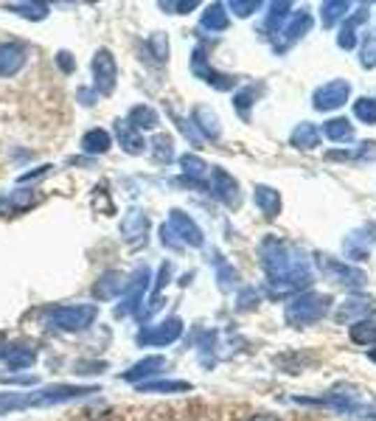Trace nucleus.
<instances>
[{"instance_id": "obj_3", "label": "nucleus", "mask_w": 376, "mask_h": 421, "mask_svg": "<svg viewBox=\"0 0 376 421\" xmlns=\"http://www.w3.org/2000/svg\"><path fill=\"white\" fill-rule=\"evenodd\" d=\"M317 264L331 281H340V284H348V287H362L365 284V276L359 270H354V267H348V264H342L331 256H317Z\"/></svg>"}, {"instance_id": "obj_20", "label": "nucleus", "mask_w": 376, "mask_h": 421, "mask_svg": "<svg viewBox=\"0 0 376 421\" xmlns=\"http://www.w3.org/2000/svg\"><path fill=\"white\" fill-rule=\"evenodd\" d=\"M345 9L348 3H342V0H331V3H323V26H334L340 17H345Z\"/></svg>"}, {"instance_id": "obj_21", "label": "nucleus", "mask_w": 376, "mask_h": 421, "mask_svg": "<svg viewBox=\"0 0 376 421\" xmlns=\"http://www.w3.org/2000/svg\"><path fill=\"white\" fill-rule=\"evenodd\" d=\"M354 115L365 124H376V99H359L354 104Z\"/></svg>"}, {"instance_id": "obj_28", "label": "nucleus", "mask_w": 376, "mask_h": 421, "mask_svg": "<svg viewBox=\"0 0 376 421\" xmlns=\"http://www.w3.org/2000/svg\"><path fill=\"white\" fill-rule=\"evenodd\" d=\"M154 146H157V157H160V160H168V157H171V138L160 135V138L154 141Z\"/></svg>"}, {"instance_id": "obj_6", "label": "nucleus", "mask_w": 376, "mask_h": 421, "mask_svg": "<svg viewBox=\"0 0 376 421\" xmlns=\"http://www.w3.org/2000/svg\"><path fill=\"white\" fill-rule=\"evenodd\" d=\"M93 73H96V87L101 93H113V87H115V59L110 57V51H99L96 54Z\"/></svg>"}, {"instance_id": "obj_12", "label": "nucleus", "mask_w": 376, "mask_h": 421, "mask_svg": "<svg viewBox=\"0 0 376 421\" xmlns=\"http://www.w3.org/2000/svg\"><path fill=\"white\" fill-rule=\"evenodd\" d=\"M309 26H312V17H309L306 12H301V15H292L289 23H287L278 34L284 37V43H295L298 37H303V34L309 31Z\"/></svg>"}, {"instance_id": "obj_14", "label": "nucleus", "mask_w": 376, "mask_h": 421, "mask_svg": "<svg viewBox=\"0 0 376 421\" xmlns=\"http://www.w3.org/2000/svg\"><path fill=\"white\" fill-rule=\"evenodd\" d=\"M118 141H121V146L126 149V152H132V155H138V152H143V138L126 124V121H118Z\"/></svg>"}, {"instance_id": "obj_23", "label": "nucleus", "mask_w": 376, "mask_h": 421, "mask_svg": "<svg viewBox=\"0 0 376 421\" xmlns=\"http://www.w3.org/2000/svg\"><path fill=\"white\" fill-rule=\"evenodd\" d=\"M157 368H163V359L160 357H149V359H143V362H138L129 373H126V379H140V376H149V373H154Z\"/></svg>"}, {"instance_id": "obj_26", "label": "nucleus", "mask_w": 376, "mask_h": 421, "mask_svg": "<svg viewBox=\"0 0 376 421\" xmlns=\"http://www.w3.org/2000/svg\"><path fill=\"white\" fill-rule=\"evenodd\" d=\"M182 169H185V174H191V177H205V163L200 160V157H194V155H185L182 157Z\"/></svg>"}, {"instance_id": "obj_1", "label": "nucleus", "mask_w": 376, "mask_h": 421, "mask_svg": "<svg viewBox=\"0 0 376 421\" xmlns=\"http://www.w3.org/2000/svg\"><path fill=\"white\" fill-rule=\"evenodd\" d=\"M261 262H264V270H267L270 281L278 284V292L301 290V287L312 284L309 262L292 245H287V242H281L275 236L264 239V245H261Z\"/></svg>"}, {"instance_id": "obj_13", "label": "nucleus", "mask_w": 376, "mask_h": 421, "mask_svg": "<svg viewBox=\"0 0 376 421\" xmlns=\"http://www.w3.org/2000/svg\"><path fill=\"white\" fill-rule=\"evenodd\" d=\"M317 143H320V129L314 124H301L292 132V146H298V149H314Z\"/></svg>"}, {"instance_id": "obj_19", "label": "nucleus", "mask_w": 376, "mask_h": 421, "mask_svg": "<svg viewBox=\"0 0 376 421\" xmlns=\"http://www.w3.org/2000/svg\"><path fill=\"white\" fill-rule=\"evenodd\" d=\"M203 26H205V29H211V31H222V29H228V12H225L222 6H211V9L205 12V17H203Z\"/></svg>"}, {"instance_id": "obj_24", "label": "nucleus", "mask_w": 376, "mask_h": 421, "mask_svg": "<svg viewBox=\"0 0 376 421\" xmlns=\"http://www.w3.org/2000/svg\"><path fill=\"white\" fill-rule=\"evenodd\" d=\"M197 121H200V127H203V132H205V135H211V138H217V135H219L217 115H214L208 107H200V110H197Z\"/></svg>"}, {"instance_id": "obj_31", "label": "nucleus", "mask_w": 376, "mask_h": 421, "mask_svg": "<svg viewBox=\"0 0 376 421\" xmlns=\"http://www.w3.org/2000/svg\"><path fill=\"white\" fill-rule=\"evenodd\" d=\"M250 421H278V418L275 415H253Z\"/></svg>"}, {"instance_id": "obj_15", "label": "nucleus", "mask_w": 376, "mask_h": 421, "mask_svg": "<svg viewBox=\"0 0 376 421\" xmlns=\"http://www.w3.org/2000/svg\"><path fill=\"white\" fill-rule=\"evenodd\" d=\"M180 331H182V323H180V320H168V323H163L157 331L143 334V343H171V340L180 337Z\"/></svg>"}, {"instance_id": "obj_10", "label": "nucleus", "mask_w": 376, "mask_h": 421, "mask_svg": "<svg viewBox=\"0 0 376 421\" xmlns=\"http://www.w3.org/2000/svg\"><path fill=\"white\" fill-rule=\"evenodd\" d=\"M373 312H376V306H373V301H370V298H351V301H345V304L340 306L337 320H340V323H345V320L368 317V315H373Z\"/></svg>"}, {"instance_id": "obj_2", "label": "nucleus", "mask_w": 376, "mask_h": 421, "mask_svg": "<svg viewBox=\"0 0 376 421\" xmlns=\"http://www.w3.org/2000/svg\"><path fill=\"white\" fill-rule=\"evenodd\" d=\"M326 309H328V298H320V295L306 292V295L295 298V301L287 306V323H289V326H309V323L320 320V317L326 315Z\"/></svg>"}, {"instance_id": "obj_16", "label": "nucleus", "mask_w": 376, "mask_h": 421, "mask_svg": "<svg viewBox=\"0 0 376 421\" xmlns=\"http://www.w3.org/2000/svg\"><path fill=\"white\" fill-rule=\"evenodd\" d=\"M323 132H326V138H331V141H337V143H345V141H351V138H354L351 124H348V121H342V118L328 121V124L323 127Z\"/></svg>"}, {"instance_id": "obj_8", "label": "nucleus", "mask_w": 376, "mask_h": 421, "mask_svg": "<svg viewBox=\"0 0 376 421\" xmlns=\"http://www.w3.org/2000/svg\"><path fill=\"white\" fill-rule=\"evenodd\" d=\"M211 191H214L222 202H228V205H236V202H239V185H236V180H233L228 171H222V169H214V171H211Z\"/></svg>"}, {"instance_id": "obj_30", "label": "nucleus", "mask_w": 376, "mask_h": 421, "mask_svg": "<svg viewBox=\"0 0 376 421\" xmlns=\"http://www.w3.org/2000/svg\"><path fill=\"white\" fill-rule=\"evenodd\" d=\"M250 99H253V90H245V93H239V96H236V104H239V110H245V107L250 104Z\"/></svg>"}, {"instance_id": "obj_5", "label": "nucleus", "mask_w": 376, "mask_h": 421, "mask_svg": "<svg viewBox=\"0 0 376 421\" xmlns=\"http://www.w3.org/2000/svg\"><path fill=\"white\" fill-rule=\"evenodd\" d=\"M93 317H96L93 306H62L54 312V323L59 329H85V326H90Z\"/></svg>"}, {"instance_id": "obj_32", "label": "nucleus", "mask_w": 376, "mask_h": 421, "mask_svg": "<svg viewBox=\"0 0 376 421\" xmlns=\"http://www.w3.org/2000/svg\"><path fill=\"white\" fill-rule=\"evenodd\" d=\"M370 359H373V362H376V348H373V351H370Z\"/></svg>"}, {"instance_id": "obj_9", "label": "nucleus", "mask_w": 376, "mask_h": 421, "mask_svg": "<svg viewBox=\"0 0 376 421\" xmlns=\"http://www.w3.org/2000/svg\"><path fill=\"white\" fill-rule=\"evenodd\" d=\"M26 62V51L17 43L0 45V76H15Z\"/></svg>"}, {"instance_id": "obj_27", "label": "nucleus", "mask_w": 376, "mask_h": 421, "mask_svg": "<svg viewBox=\"0 0 376 421\" xmlns=\"http://www.w3.org/2000/svg\"><path fill=\"white\" fill-rule=\"evenodd\" d=\"M231 9H233L239 17H247L250 12H256V9H259V3H256V0H247V3H239V0H233Z\"/></svg>"}, {"instance_id": "obj_22", "label": "nucleus", "mask_w": 376, "mask_h": 421, "mask_svg": "<svg viewBox=\"0 0 376 421\" xmlns=\"http://www.w3.org/2000/svg\"><path fill=\"white\" fill-rule=\"evenodd\" d=\"M107 146H110V135L104 129H93V132L85 135V149L87 152H104Z\"/></svg>"}, {"instance_id": "obj_25", "label": "nucleus", "mask_w": 376, "mask_h": 421, "mask_svg": "<svg viewBox=\"0 0 376 421\" xmlns=\"http://www.w3.org/2000/svg\"><path fill=\"white\" fill-rule=\"evenodd\" d=\"M132 121H135L138 127H154V124H157V113H154L152 107H135V110H132Z\"/></svg>"}, {"instance_id": "obj_17", "label": "nucleus", "mask_w": 376, "mask_h": 421, "mask_svg": "<svg viewBox=\"0 0 376 421\" xmlns=\"http://www.w3.org/2000/svg\"><path fill=\"white\" fill-rule=\"evenodd\" d=\"M351 340L359 343V345H373L376 343V323H368V320H359L351 326Z\"/></svg>"}, {"instance_id": "obj_7", "label": "nucleus", "mask_w": 376, "mask_h": 421, "mask_svg": "<svg viewBox=\"0 0 376 421\" xmlns=\"http://www.w3.org/2000/svg\"><path fill=\"white\" fill-rule=\"evenodd\" d=\"M168 231H177L180 239L185 245H191V248H200L203 245V234L200 228L194 225V220H188L182 210H171V222H168Z\"/></svg>"}, {"instance_id": "obj_11", "label": "nucleus", "mask_w": 376, "mask_h": 421, "mask_svg": "<svg viewBox=\"0 0 376 421\" xmlns=\"http://www.w3.org/2000/svg\"><path fill=\"white\" fill-rule=\"evenodd\" d=\"M253 199H256L259 210H261L267 220H273L278 210H281V197H278V191H273V188H267V185H259L256 194H253Z\"/></svg>"}, {"instance_id": "obj_4", "label": "nucleus", "mask_w": 376, "mask_h": 421, "mask_svg": "<svg viewBox=\"0 0 376 421\" xmlns=\"http://www.w3.org/2000/svg\"><path fill=\"white\" fill-rule=\"evenodd\" d=\"M348 93H351V85H348V82H342V79L328 82V85H323V87L314 93V107L323 110V113H326V110H337V107L345 104Z\"/></svg>"}, {"instance_id": "obj_18", "label": "nucleus", "mask_w": 376, "mask_h": 421, "mask_svg": "<svg viewBox=\"0 0 376 421\" xmlns=\"http://www.w3.org/2000/svg\"><path fill=\"white\" fill-rule=\"evenodd\" d=\"M365 17H368V12H356V15L342 26V34H340V40H337L342 48H354V43H356V26H359Z\"/></svg>"}, {"instance_id": "obj_29", "label": "nucleus", "mask_w": 376, "mask_h": 421, "mask_svg": "<svg viewBox=\"0 0 376 421\" xmlns=\"http://www.w3.org/2000/svg\"><path fill=\"white\" fill-rule=\"evenodd\" d=\"M362 65H365V68H376V43H368V45H365Z\"/></svg>"}]
</instances>
